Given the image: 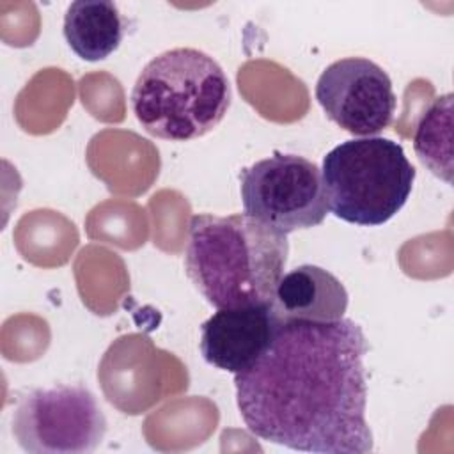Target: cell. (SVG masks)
Wrapping results in <instances>:
<instances>
[{
  "label": "cell",
  "mask_w": 454,
  "mask_h": 454,
  "mask_svg": "<svg viewBox=\"0 0 454 454\" xmlns=\"http://www.w3.org/2000/svg\"><path fill=\"white\" fill-rule=\"evenodd\" d=\"M367 339L358 323H280L270 348L234 374L247 429L264 442L317 454H367Z\"/></svg>",
  "instance_id": "6da1fadb"
},
{
  "label": "cell",
  "mask_w": 454,
  "mask_h": 454,
  "mask_svg": "<svg viewBox=\"0 0 454 454\" xmlns=\"http://www.w3.org/2000/svg\"><path fill=\"white\" fill-rule=\"evenodd\" d=\"M289 255L287 236L247 215H193L184 270L216 309L270 303Z\"/></svg>",
  "instance_id": "7a4b0ae2"
},
{
  "label": "cell",
  "mask_w": 454,
  "mask_h": 454,
  "mask_svg": "<svg viewBox=\"0 0 454 454\" xmlns=\"http://www.w3.org/2000/svg\"><path fill=\"white\" fill-rule=\"evenodd\" d=\"M231 85L222 66L195 48L160 53L140 71L131 108L153 137L186 142L215 129L231 106Z\"/></svg>",
  "instance_id": "3957f363"
},
{
  "label": "cell",
  "mask_w": 454,
  "mask_h": 454,
  "mask_svg": "<svg viewBox=\"0 0 454 454\" xmlns=\"http://www.w3.org/2000/svg\"><path fill=\"white\" fill-rule=\"evenodd\" d=\"M328 209L340 220L374 227L408 200L415 168L401 144L383 137L351 138L333 147L321 167Z\"/></svg>",
  "instance_id": "277c9868"
},
{
  "label": "cell",
  "mask_w": 454,
  "mask_h": 454,
  "mask_svg": "<svg viewBox=\"0 0 454 454\" xmlns=\"http://www.w3.org/2000/svg\"><path fill=\"white\" fill-rule=\"evenodd\" d=\"M11 431L30 454H89L103 442L106 419L85 387L53 385L20 399Z\"/></svg>",
  "instance_id": "5b68a950"
},
{
  "label": "cell",
  "mask_w": 454,
  "mask_h": 454,
  "mask_svg": "<svg viewBox=\"0 0 454 454\" xmlns=\"http://www.w3.org/2000/svg\"><path fill=\"white\" fill-rule=\"evenodd\" d=\"M245 213L289 234L319 225L326 213L321 170L298 154L275 151L239 174Z\"/></svg>",
  "instance_id": "8992f818"
},
{
  "label": "cell",
  "mask_w": 454,
  "mask_h": 454,
  "mask_svg": "<svg viewBox=\"0 0 454 454\" xmlns=\"http://www.w3.org/2000/svg\"><path fill=\"white\" fill-rule=\"evenodd\" d=\"M316 99L330 121L355 137L383 131L395 112L390 76L364 57L332 62L317 78Z\"/></svg>",
  "instance_id": "52a82bcc"
},
{
  "label": "cell",
  "mask_w": 454,
  "mask_h": 454,
  "mask_svg": "<svg viewBox=\"0 0 454 454\" xmlns=\"http://www.w3.org/2000/svg\"><path fill=\"white\" fill-rule=\"evenodd\" d=\"M278 325L271 301L218 309L200 326V353L220 371L245 372L270 348Z\"/></svg>",
  "instance_id": "ba28073f"
},
{
  "label": "cell",
  "mask_w": 454,
  "mask_h": 454,
  "mask_svg": "<svg viewBox=\"0 0 454 454\" xmlns=\"http://www.w3.org/2000/svg\"><path fill=\"white\" fill-rule=\"evenodd\" d=\"M271 309L280 323H332L344 317L348 291L328 270L301 264L284 273L275 287Z\"/></svg>",
  "instance_id": "9c48e42d"
},
{
  "label": "cell",
  "mask_w": 454,
  "mask_h": 454,
  "mask_svg": "<svg viewBox=\"0 0 454 454\" xmlns=\"http://www.w3.org/2000/svg\"><path fill=\"white\" fill-rule=\"evenodd\" d=\"M62 32L80 59L98 62L119 48L126 34V20L114 2L76 0L64 14Z\"/></svg>",
  "instance_id": "30bf717a"
},
{
  "label": "cell",
  "mask_w": 454,
  "mask_h": 454,
  "mask_svg": "<svg viewBox=\"0 0 454 454\" xmlns=\"http://www.w3.org/2000/svg\"><path fill=\"white\" fill-rule=\"evenodd\" d=\"M419 160L445 183L452 181V94L434 98L424 110L413 137Z\"/></svg>",
  "instance_id": "8fae6325"
}]
</instances>
